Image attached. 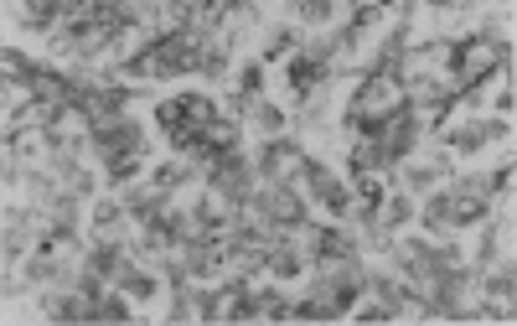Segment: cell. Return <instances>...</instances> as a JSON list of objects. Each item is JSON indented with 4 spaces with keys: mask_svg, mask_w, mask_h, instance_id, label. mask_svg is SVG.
<instances>
[{
    "mask_svg": "<svg viewBox=\"0 0 517 326\" xmlns=\"http://www.w3.org/2000/svg\"><path fill=\"white\" fill-rule=\"evenodd\" d=\"M486 213H492V202H486V187L476 182H455L450 192H430L424 197V228H471V223H481Z\"/></svg>",
    "mask_w": 517,
    "mask_h": 326,
    "instance_id": "obj_1",
    "label": "cell"
},
{
    "mask_svg": "<svg viewBox=\"0 0 517 326\" xmlns=\"http://www.w3.org/2000/svg\"><path fill=\"white\" fill-rule=\"evenodd\" d=\"M249 213L264 223V228H275V233H295V228H306L311 223V207H306V197H300V187L295 182H264L259 192H254V202H249Z\"/></svg>",
    "mask_w": 517,
    "mask_h": 326,
    "instance_id": "obj_2",
    "label": "cell"
},
{
    "mask_svg": "<svg viewBox=\"0 0 517 326\" xmlns=\"http://www.w3.org/2000/svg\"><path fill=\"white\" fill-rule=\"evenodd\" d=\"M331 63H337V42H311V47H300V57H290V94L295 104H306L316 99L321 88L331 83Z\"/></svg>",
    "mask_w": 517,
    "mask_h": 326,
    "instance_id": "obj_3",
    "label": "cell"
},
{
    "mask_svg": "<svg viewBox=\"0 0 517 326\" xmlns=\"http://www.w3.org/2000/svg\"><path fill=\"white\" fill-rule=\"evenodd\" d=\"M295 171H300V182H306V192L321 202V213H331L337 223L352 213V192H347V182H337V176H331L316 156L300 151V156H295Z\"/></svg>",
    "mask_w": 517,
    "mask_h": 326,
    "instance_id": "obj_4",
    "label": "cell"
},
{
    "mask_svg": "<svg viewBox=\"0 0 517 326\" xmlns=\"http://www.w3.org/2000/svg\"><path fill=\"white\" fill-rule=\"evenodd\" d=\"M88 130V145H94L99 161H114V156H140L145 151V130L135 120H125V114H109V120L99 125H83Z\"/></svg>",
    "mask_w": 517,
    "mask_h": 326,
    "instance_id": "obj_5",
    "label": "cell"
},
{
    "mask_svg": "<svg viewBox=\"0 0 517 326\" xmlns=\"http://www.w3.org/2000/svg\"><path fill=\"white\" fill-rule=\"evenodd\" d=\"M223 120L218 104H212L207 94H176V99H161L156 104V125L161 130H176V125H212Z\"/></svg>",
    "mask_w": 517,
    "mask_h": 326,
    "instance_id": "obj_6",
    "label": "cell"
},
{
    "mask_svg": "<svg viewBox=\"0 0 517 326\" xmlns=\"http://www.w3.org/2000/svg\"><path fill=\"white\" fill-rule=\"evenodd\" d=\"M311 259L326 264V270H337V264L357 259V239L342 228V223H331V228H311Z\"/></svg>",
    "mask_w": 517,
    "mask_h": 326,
    "instance_id": "obj_7",
    "label": "cell"
},
{
    "mask_svg": "<svg viewBox=\"0 0 517 326\" xmlns=\"http://www.w3.org/2000/svg\"><path fill=\"white\" fill-rule=\"evenodd\" d=\"M450 151H461V156H476L486 140H507L512 135V120H481V125H461V130H440Z\"/></svg>",
    "mask_w": 517,
    "mask_h": 326,
    "instance_id": "obj_8",
    "label": "cell"
},
{
    "mask_svg": "<svg viewBox=\"0 0 517 326\" xmlns=\"http://www.w3.org/2000/svg\"><path fill=\"white\" fill-rule=\"evenodd\" d=\"M295 156H300V140H285V135H269V145L259 151V161H254V171H259V182H280V166H295Z\"/></svg>",
    "mask_w": 517,
    "mask_h": 326,
    "instance_id": "obj_9",
    "label": "cell"
},
{
    "mask_svg": "<svg viewBox=\"0 0 517 326\" xmlns=\"http://www.w3.org/2000/svg\"><path fill=\"white\" fill-rule=\"evenodd\" d=\"M166 207H171V192H161L156 182H150V187H140V192H130V197H125V213H130V218H135L140 228H145L150 218H156V213H166Z\"/></svg>",
    "mask_w": 517,
    "mask_h": 326,
    "instance_id": "obj_10",
    "label": "cell"
},
{
    "mask_svg": "<svg viewBox=\"0 0 517 326\" xmlns=\"http://www.w3.org/2000/svg\"><path fill=\"white\" fill-rule=\"evenodd\" d=\"M259 99H264V63H249L238 73V88H233V114H254Z\"/></svg>",
    "mask_w": 517,
    "mask_h": 326,
    "instance_id": "obj_11",
    "label": "cell"
},
{
    "mask_svg": "<svg viewBox=\"0 0 517 326\" xmlns=\"http://www.w3.org/2000/svg\"><path fill=\"white\" fill-rule=\"evenodd\" d=\"M264 270L275 275V280H295L300 270H306V254H300L295 244H285V239H275V244H269V259H264Z\"/></svg>",
    "mask_w": 517,
    "mask_h": 326,
    "instance_id": "obj_12",
    "label": "cell"
},
{
    "mask_svg": "<svg viewBox=\"0 0 517 326\" xmlns=\"http://www.w3.org/2000/svg\"><path fill=\"white\" fill-rule=\"evenodd\" d=\"M119 264H125V244H119V239H99L94 249H88L83 270H94V275L114 280V275H119Z\"/></svg>",
    "mask_w": 517,
    "mask_h": 326,
    "instance_id": "obj_13",
    "label": "cell"
},
{
    "mask_svg": "<svg viewBox=\"0 0 517 326\" xmlns=\"http://www.w3.org/2000/svg\"><path fill=\"white\" fill-rule=\"evenodd\" d=\"M52 321H94V301L78 290V295H47V306H42Z\"/></svg>",
    "mask_w": 517,
    "mask_h": 326,
    "instance_id": "obj_14",
    "label": "cell"
},
{
    "mask_svg": "<svg viewBox=\"0 0 517 326\" xmlns=\"http://www.w3.org/2000/svg\"><path fill=\"white\" fill-rule=\"evenodd\" d=\"M114 285H119V295H130V301H150V295H156V275L135 270V264H119Z\"/></svg>",
    "mask_w": 517,
    "mask_h": 326,
    "instance_id": "obj_15",
    "label": "cell"
},
{
    "mask_svg": "<svg viewBox=\"0 0 517 326\" xmlns=\"http://www.w3.org/2000/svg\"><path fill=\"white\" fill-rule=\"evenodd\" d=\"M223 306H228V285L197 290V321H223Z\"/></svg>",
    "mask_w": 517,
    "mask_h": 326,
    "instance_id": "obj_16",
    "label": "cell"
},
{
    "mask_svg": "<svg viewBox=\"0 0 517 326\" xmlns=\"http://www.w3.org/2000/svg\"><path fill=\"white\" fill-rule=\"evenodd\" d=\"M140 171H145L140 156H114V161H104V182H109V187H130Z\"/></svg>",
    "mask_w": 517,
    "mask_h": 326,
    "instance_id": "obj_17",
    "label": "cell"
},
{
    "mask_svg": "<svg viewBox=\"0 0 517 326\" xmlns=\"http://www.w3.org/2000/svg\"><path fill=\"white\" fill-rule=\"evenodd\" d=\"M409 218H414V202H409V192H399V197H388V213L378 218V228H383V239H388L393 228H404Z\"/></svg>",
    "mask_w": 517,
    "mask_h": 326,
    "instance_id": "obj_18",
    "label": "cell"
},
{
    "mask_svg": "<svg viewBox=\"0 0 517 326\" xmlns=\"http://www.w3.org/2000/svg\"><path fill=\"white\" fill-rule=\"evenodd\" d=\"M295 11L306 26H326L331 16H337V0H295Z\"/></svg>",
    "mask_w": 517,
    "mask_h": 326,
    "instance_id": "obj_19",
    "label": "cell"
},
{
    "mask_svg": "<svg viewBox=\"0 0 517 326\" xmlns=\"http://www.w3.org/2000/svg\"><path fill=\"white\" fill-rule=\"evenodd\" d=\"M187 182H192V171L181 166V161H166V166H156V187H161V192H181Z\"/></svg>",
    "mask_w": 517,
    "mask_h": 326,
    "instance_id": "obj_20",
    "label": "cell"
},
{
    "mask_svg": "<svg viewBox=\"0 0 517 326\" xmlns=\"http://www.w3.org/2000/svg\"><path fill=\"white\" fill-rule=\"evenodd\" d=\"M125 218H130L125 202H94V228H99V233H114Z\"/></svg>",
    "mask_w": 517,
    "mask_h": 326,
    "instance_id": "obj_21",
    "label": "cell"
},
{
    "mask_svg": "<svg viewBox=\"0 0 517 326\" xmlns=\"http://www.w3.org/2000/svg\"><path fill=\"white\" fill-rule=\"evenodd\" d=\"M440 171H445V166H430V161H424V166H409L404 187H409V192H430V187L440 182Z\"/></svg>",
    "mask_w": 517,
    "mask_h": 326,
    "instance_id": "obj_22",
    "label": "cell"
},
{
    "mask_svg": "<svg viewBox=\"0 0 517 326\" xmlns=\"http://www.w3.org/2000/svg\"><path fill=\"white\" fill-rule=\"evenodd\" d=\"M512 290H517V280H512V264H507L502 275H492V280H486V295H492L497 306H507V311H512Z\"/></svg>",
    "mask_w": 517,
    "mask_h": 326,
    "instance_id": "obj_23",
    "label": "cell"
},
{
    "mask_svg": "<svg viewBox=\"0 0 517 326\" xmlns=\"http://www.w3.org/2000/svg\"><path fill=\"white\" fill-rule=\"evenodd\" d=\"M94 321H130V301H119V295H99Z\"/></svg>",
    "mask_w": 517,
    "mask_h": 326,
    "instance_id": "obj_24",
    "label": "cell"
},
{
    "mask_svg": "<svg viewBox=\"0 0 517 326\" xmlns=\"http://www.w3.org/2000/svg\"><path fill=\"white\" fill-rule=\"evenodd\" d=\"M254 125H264V135H280V130H285V114H280L275 104L259 99V104H254Z\"/></svg>",
    "mask_w": 517,
    "mask_h": 326,
    "instance_id": "obj_25",
    "label": "cell"
},
{
    "mask_svg": "<svg viewBox=\"0 0 517 326\" xmlns=\"http://www.w3.org/2000/svg\"><path fill=\"white\" fill-rule=\"evenodd\" d=\"M290 47H295V32H290V26H280V32H275V37H269V47H264V57H269V63H275V57H290Z\"/></svg>",
    "mask_w": 517,
    "mask_h": 326,
    "instance_id": "obj_26",
    "label": "cell"
},
{
    "mask_svg": "<svg viewBox=\"0 0 517 326\" xmlns=\"http://www.w3.org/2000/svg\"><path fill=\"white\" fill-rule=\"evenodd\" d=\"M481 187H486V192H512V156H507V161H502L492 176H486Z\"/></svg>",
    "mask_w": 517,
    "mask_h": 326,
    "instance_id": "obj_27",
    "label": "cell"
},
{
    "mask_svg": "<svg viewBox=\"0 0 517 326\" xmlns=\"http://www.w3.org/2000/svg\"><path fill=\"white\" fill-rule=\"evenodd\" d=\"M481 259H486V264H492V259H497V223H492V228H486V239H481Z\"/></svg>",
    "mask_w": 517,
    "mask_h": 326,
    "instance_id": "obj_28",
    "label": "cell"
}]
</instances>
